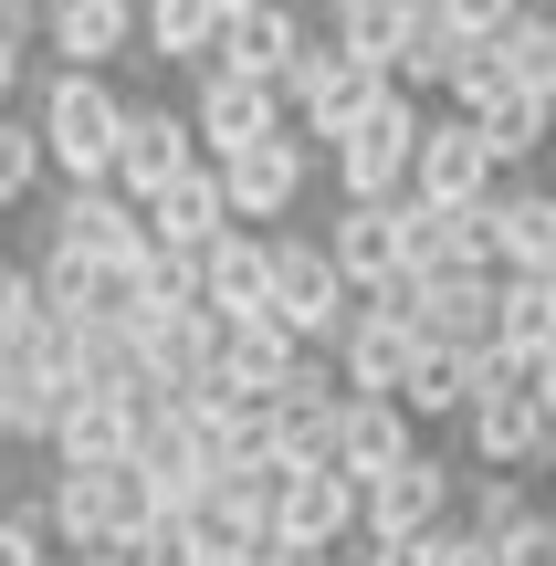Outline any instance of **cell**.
<instances>
[{"instance_id":"6da1fadb","label":"cell","mask_w":556,"mask_h":566,"mask_svg":"<svg viewBox=\"0 0 556 566\" xmlns=\"http://www.w3.org/2000/svg\"><path fill=\"white\" fill-rule=\"evenodd\" d=\"M32 116H42V147H53L63 189H116L126 116H137V105H126L105 74H53V84L32 95Z\"/></svg>"},{"instance_id":"7a4b0ae2","label":"cell","mask_w":556,"mask_h":566,"mask_svg":"<svg viewBox=\"0 0 556 566\" xmlns=\"http://www.w3.org/2000/svg\"><path fill=\"white\" fill-rule=\"evenodd\" d=\"M420 147H431V116H420L410 84H389V95H378V116L357 126L347 147H326L336 200H347V210H389V200H410V189H420Z\"/></svg>"},{"instance_id":"3957f363","label":"cell","mask_w":556,"mask_h":566,"mask_svg":"<svg viewBox=\"0 0 556 566\" xmlns=\"http://www.w3.org/2000/svg\"><path fill=\"white\" fill-rule=\"evenodd\" d=\"M357 304H368V294L336 273L326 231H284V252H273V325H284L294 346H336Z\"/></svg>"},{"instance_id":"277c9868","label":"cell","mask_w":556,"mask_h":566,"mask_svg":"<svg viewBox=\"0 0 556 566\" xmlns=\"http://www.w3.org/2000/svg\"><path fill=\"white\" fill-rule=\"evenodd\" d=\"M284 95H294V137H305V147H347L357 126L378 116L389 74H378V63H357V53H336V42H315L305 74H294Z\"/></svg>"},{"instance_id":"5b68a950","label":"cell","mask_w":556,"mask_h":566,"mask_svg":"<svg viewBox=\"0 0 556 566\" xmlns=\"http://www.w3.org/2000/svg\"><path fill=\"white\" fill-rule=\"evenodd\" d=\"M189 116H200V147H210V168H231V158H263V147H284V137H294V95H284V84H252V74H200Z\"/></svg>"},{"instance_id":"8992f818","label":"cell","mask_w":556,"mask_h":566,"mask_svg":"<svg viewBox=\"0 0 556 566\" xmlns=\"http://www.w3.org/2000/svg\"><path fill=\"white\" fill-rule=\"evenodd\" d=\"M431 357V336H420V315L399 294H368L347 315V336H336V367H347L357 399H410V367Z\"/></svg>"},{"instance_id":"52a82bcc","label":"cell","mask_w":556,"mask_h":566,"mask_svg":"<svg viewBox=\"0 0 556 566\" xmlns=\"http://www.w3.org/2000/svg\"><path fill=\"white\" fill-rule=\"evenodd\" d=\"M462 472L473 462H431V451H420L410 472H389V483H368V535L378 546H431L441 525H462Z\"/></svg>"},{"instance_id":"ba28073f","label":"cell","mask_w":556,"mask_h":566,"mask_svg":"<svg viewBox=\"0 0 556 566\" xmlns=\"http://www.w3.org/2000/svg\"><path fill=\"white\" fill-rule=\"evenodd\" d=\"M504 189H515V168L494 158V137H483L473 116H431V147H420V189H410V200L483 210V200H504Z\"/></svg>"},{"instance_id":"9c48e42d","label":"cell","mask_w":556,"mask_h":566,"mask_svg":"<svg viewBox=\"0 0 556 566\" xmlns=\"http://www.w3.org/2000/svg\"><path fill=\"white\" fill-rule=\"evenodd\" d=\"M189 168H210V147H200V116H189V105H137V116H126L116 189L147 210V200H168V189H179Z\"/></svg>"},{"instance_id":"30bf717a","label":"cell","mask_w":556,"mask_h":566,"mask_svg":"<svg viewBox=\"0 0 556 566\" xmlns=\"http://www.w3.org/2000/svg\"><path fill=\"white\" fill-rule=\"evenodd\" d=\"M53 252H84V263H137L158 252L147 210L126 189H53Z\"/></svg>"},{"instance_id":"8fae6325","label":"cell","mask_w":556,"mask_h":566,"mask_svg":"<svg viewBox=\"0 0 556 566\" xmlns=\"http://www.w3.org/2000/svg\"><path fill=\"white\" fill-rule=\"evenodd\" d=\"M410 273H504V200L483 210L410 200Z\"/></svg>"},{"instance_id":"7c38bea8","label":"cell","mask_w":556,"mask_h":566,"mask_svg":"<svg viewBox=\"0 0 556 566\" xmlns=\"http://www.w3.org/2000/svg\"><path fill=\"white\" fill-rule=\"evenodd\" d=\"M462 451H473V472H546L556 420H546L536 388H504V399H473V420H462Z\"/></svg>"},{"instance_id":"4fadbf2b","label":"cell","mask_w":556,"mask_h":566,"mask_svg":"<svg viewBox=\"0 0 556 566\" xmlns=\"http://www.w3.org/2000/svg\"><path fill=\"white\" fill-rule=\"evenodd\" d=\"M326 252H336V273H347L357 294H389V283H410V200H389V210H347V200H336Z\"/></svg>"},{"instance_id":"5bb4252c","label":"cell","mask_w":556,"mask_h":566,"mask_svg":"<svg viewBox=\"0 0 556 566\" xmlns=\"http://www.w3.org/2000/svg\"><path fill=\"white\" fill-rule=\"evenodd\" d=\"M63 409H74V378L53 367V346H42V336H32V346H0V430L53 451Z\"/></svg>"},{"instance_id":"9a60e30c","label":"cell","mask_w":556,"mask_h":566,"mask_svg":"<svg viewBox=\"0 0 556 566\" xmlns=\"http://www.w3.org/2000/svg\"><path fill=\"white\" fill-rule=\"evenodd\" d=\"M63 74H105L126 42H147V0H42Z\"/></svg>"},{"instance_id":"2e32d148","label":"cell","mask_w":556,"mask_h":566,"mask_svg":"<svg viewBox=\"0 0 556 566\" xmlns=\"http://www.w3.org/2000/svg\"><path fill=\"white\" fill-rule=\"evenodd\" d=\"M315 42H326V32H315V21L294 11V0H273V11H242V21H231V42H221V74H252V84H294Z\"/></svg>"},{"instance_id":"e0dca14e","label":"cell","mask_w":556,"mask_h":566,"mask_svg":"<svg viewBox=\"0 0 556 566\" xmlns=\"http://www.w3.org/2000/svg\"><path fill=\"white\" fill-rule=\"evenodd\" d=\"M420 462V420L410 399H347V420H336V472H357V483H389V472Z\"/></svg>"},{"instance_id":"ac0fdd59","label":"cell","mask_w":556,"mask_h":566,"mask_svg":"<svg viewBox=\"0 0 556 566\" xmlns=\"http://www.w3.org/2000/svg\"><path fill=\"white\" fill-rule=\"evenodd\" d=\"M431 32V0H326V42L378 74H399V53Z\"/></svg>"},{"instance_id":"d6986e66","label":"cell","mask_w":556,"mask_h":566,"mask_svg":"<svg viewBox=\"0 0 556 566\" xmlns=\"http://www.w3.org/2000/svg\"><path fill=\"white\" fill-rule=\"evenodd\" d=\"M305 137H284V147H263V158H231L221 168V189H231V221L242 231H263V221H284L294 200H305Z\"/></svg>"},{"instance_id":"ffe728a7","label":"cell","mask_w":556,"mask_h":566,"mask_svg":"<svg viewBox=\"0 0 556 566\" xmlns=\"http://www.w3.org/2000/svg\"><path fill=\"white\" fill-rule=\"evenodd\" d=\"M147 231H158V252H189V263H200V252L231 231V189H221V168H189L168 200H147Z\"/></svg>"},{"instance_id":"44dd1931","label":"cell","mask_w":556,"mask_h":566,"mask_svg":"<svg viewBox=\"0 0 556 566\" xmlns=\"http://www.w3.org/2000/svg\"><path fill=\"white\" fill-rule=\"evenodd\" d=\"M137 462V409L126 399H74L53 430V472H116Z\"/></svg>"},{"instance_id":"7402d4cb","label":"cell","mask_w":556,"mask_h":566,"mask_svg":"<svg viewBox=\"0 0 556 566\" xmlns=\"http://www.w3.org/2000/svg\"><path fill=\"white\" fill-rule=\"evenodd\" d=\"M221 42H231L221 0H147V53H158V63H200V74H221Z\"/></svg>"},{"instance_id":"603a6c76","label":"cell","mask_w":556,"mask_h":566,"mask_svg":"<svg viewBox=\"0 0 556 566\" xmlns=\"http://www.w3.org/2000/svg\"><path fill=\"white\" fill-rule=\"evenodd\" d=\"M42 514H53L63 556L116 546V493H105V472H53V483H42Z\"/></svg>"},{"instance_id":"cb8c5ba5","label":"cell","mask_w":556,"mask_h":566,"mask_svg":"<svg viewBox=\"0 0 556 566\" xmlns=\"http://www.w3.org/2000/svg\"><path fill=\"white\" fill-rule=\"evenodd\" d=\"M294 367H305V346H294L284 325H231L221 378L242 388V399H284V388H294Z\"/></svg>"},{"instance_id":"d4e9b609","label":"cell","mask_w":556,"mask_h":566,"mask_svg":"<svg viewBox=\"0 0 556 566\" xmlns=\"http://www.w3.org/2000/svg\"><path fill=\"white\" fill-rule=\"evenodd\" d=\"M504 273H525V283L556 273V179L546 189H504Z\"/></svg>"},{"instance_id":"484cf974","label":"cell","mask_w":556,"mask_h":566,"mask_svg":"<svg viewBox=\"0 0 556 566\" xmlns=\"http://www.w3.org/2000/svg\"><path fill=\"white\" fill-rule=\"evenodd\" d=\"M536 514H546V504L525 493V472H473V493H462V525H473V535H494V546H515Z\"/></svg>"},{"instance_id":"4316f807","label":"cell","mask_w":556,"mask_h":566,"mask_svg":"<svg viewBox=\"0 0 556 566\" xmlns=\"http://www.w3.org/2000/svg\"><path fill=\"white\" fill-rule=\"evenodd\" d=\"M504 357H525V367L556 357V294L525 273H504Z\"/></svg>"},{"instance_id":"83f0119b","label":"cell","mask_w":556,"mask_h":566,"mask_svg":"<svg viewBox=\"0 0 556 566\" xmlns=\"http://www.w3.org/2000/svg\"><path fill=\"white\" fill-rule=\"evenodd\" d=\"M525 84H515V63H504V42H462V74H452V116H494V105H515Z\"/></svg>"},{"instance_id":"f1b7e54d","label":"cell","mask_w":556,"mask_h":566,"mask_svg":"<svg viewBox=\"0 0 556 566\" xmlns=\"http://www.w3.org/2000/svg\"><path fill=\"white\" fill-rule=\"evenodd\" d=\"M42 179H53V147H42V116L21 105L0 116V200H42Z\"/></svg>"},{"instance_id":"f546056e","label":"cell","mask_w":556,"mask_h":566,"mask_svg":"<svg viewBox=\"0 0 556 566\" xmlns=\"http://www.w3.org/2000/svg\"><path fill=\"white\" fill-rule=\"evenodd\" d=\"M504 63H515L525 95H546V105H556V0H536V11L504 32Z\"/></svg>"},{"instance_id":"4dcf8cb0","label":"cell","mask_w":556,"mask_h":566,"mask_svg":"<svg viewBox=\"0 0 556 566\" xmlns=\"http://www.w3.org/2000/svg\"><path fill=\"white\" fill-rule=\"evenodd\" d=\"M483 137H494L504 168H525L536 147H556V105H546V95H515V105H494V116H483Z\"/></svg>"},{"instance_id":"1f68e13d","label":"cell","mask_w":556,"mask_h":566,"mask_svg":"<svg viewBox=\"0 0 556 566\" xmlns=\"http://www.w3.org/2000/svg\"><path fill=\"white\" fill-rule=\"evenodd\" d=\"M53 546L63 535H53V514H42V493L0 514V566H53Z\"/></svg>"},{"instance_id":"d6a6232c","label":"cell","mask_w":556,"mask_h":566,"mask_svg":"<svg viewBox=\"0 0 556 566\" xmlns=\"http://www.w3.org/2000/svg\"><path fill=\"white\" fill-rule=\"evenodd\" d=\"M525 11H536V0H441V21H452L462 42H504Z\"/></svg>"},{"instance_id":"836d02e7","label":"cell","mask_w":556,"mask_h":566,"mask_svg":"<svg viewBox=\"0 0 556 566\" xmlns=\"http://www.w3.org/2000/svg\"><path fill=\"white\" fill-rule=\"evenodd\" d=\"M431 566H504V546H494V535H473V525H441L431 535Z\"/></svg>"},{"instance_id":"e575fe53","label":"cell","mask_w":556,"mask_h":566,"mask_svg":"<svg viewBox=\"0 0 556 566\" xmlns=\"http://www.w3.org/2000/svg\"><path fill=\"white\" fill-rule=\"evenodd\" d=\"M504 566H556V514H536V525L504 546Z\"/></svg>"},{"instance_id":"d590c367","label":"cell","mask_w":556,"mask_h":566,"mask_svg":"<svg viewBox=\"0 0 556 566\" xmlns=\"http://www.w3.org/2000/svg\"><path fill=\"white\" fill-rule=\"evenodd\" d=\"M347 566H431V546H378V535H357Z\"/></svg>"},{"instance_id":"8d00e7d4","label":"cell","mask_w":556,"mask_h":566,"mask_svg":"<svg viewBox=\"0 0 556 566\" xmlns=\"http://www.w3.org/2000/svg\"><path fill=\"white\" fill-rule=\"evenodd\" d=\"M63 566H137V556H126V546H95V556H63Z\"/></svg>"},{"instance_id":"74e56055","label":"cell","mask_w":556,"mask_h":566,"mask_svg":"<svg viewBox=\"0 0 556 566\" xmlns=\"http://www.w3.org/2000/svg\"><path fill=\"white\" fill-rule=\"evenodd\" d=\"M536 399H546V420H556V357H546V378H536Z\"/></svg>"},{"instance_id":"f35d334b","label":"cell","mask_w":556,"mask_h":566,"mask_svg":"<svg viewBox=\"0 0 556 566\" xmlns=\"http://www.w3.org/2000/svg\"><path fill=\"white\" fill-rule=\"evenodd\" d=\"M284 566H347V556H294V546H284Z\"/></svg>"},{"instance_id":"ab89813d","label":"cell","mask_w":556,"mask_h":566,"mask_svg":"<svg viewBox=\"0 0 556 566\" xmlns=\"http://www.w3.org/2000/svg\"><path fill=\"white\" fill-rule=\"evenodd\" d=\"M221 11H231V21H242V11H273V0H221Z\"/></svg>"},{"instance_id":"60d3db41","label":"cell","mask_w":556,"mask_h":566,"mask_svg":"<svg viewBox=\"0 0 556 566\" xmlns=\"http://www.w3.org/2000/svg\"><path fill=\"white\" fill-rule=\"evenodd\" d=\"M546 294H556V273H546Z\"/></svg>"},{"instance_id":"b9f144b4","label":"cell","mask_w":556,"mask_h":566,"mask_svg":"<svg viewBox=\"0 0 556 566\" xmlns=\"http://www.w3.org/2000/svg\"><path fill=\"white\" fill-rule=\"evenodd\" d=\"M546 472H556V451H546Z\"/></svg>"}]
</instances>
